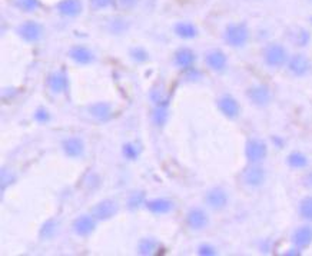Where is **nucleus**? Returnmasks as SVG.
Listing matches in <instances>:
<instances>
[{"label": "nucleus", "mask_w": 312, "mask_h": 256, "mask_svg": "<svg viewBox=\"0 0 312 256\" xmlns=\"http://www.w3.org/2000/svg\"><path fill=\"white\" fill-rule=\"evenodd\" d=\"M88 111L90 116H93L95 119L100 120V122H106L113 116L112 104L108 102H96V103L90 104Z\"/></svg>", "instance_id": "a211bd4d"}, {"label": "nucleus", "mask_w": 312, "mask_h": 256, "mask_svg": "<svg viewBox=\"0 0 312 256\" xmlns=\"http://www.w3.org/2000/svg\"><path fill=\"white\" fill-rule=\"evenodd\" d=\"M89 2H90V6H92V8L96 9V10H100V9H106L113 6L116 0H89Z\"/></svg>", "instance_id": "72a5a7b5"}, {"label": "nucleus", "mask_w": 312, "mask_h": 256, "mask_svg": "<svg viewBox=\"0 0 312 256\" xmlns=\"http://www.w3.org/2000/svg\"><path fill=\"white\" fill-rule=\"evenodd\" d=\"M244 184L248 185L251 188H259L262 186L266 179V172L262 166H259V163H251L248 168L244 170L242 173Z\"/></svg>", "instance_id": "39448f33"}, {"label": "nucleus", "mask_w": 312, "mask_h": 256, "mask_svg": "<svg viewBox=\"0 0 312 256\" xmlns=\"http://www.w3.org/2000/svg\"><path fill=\"white\" fill-rule=\"evenodd\" d=\"M34 120L39 122V123H48L49 120H50V113H49L46 109L39 107V109L34 112Z\"/></svg>", "instance_id": "f704fd0d"}, {"label": "nucleus", "mask_w": 312, "mask_h": 256, "mask_svg": "<svg viewBox=\"0 0 312 256\" xmlns=\"http://www.w3.org/2000/svg\"><path fill=\"white\" fill-rule=\"evenodd\" d=\"M130 57L137 63H144L146 60H149V53L144 48H133L130 50Z\"/></svg>", "instance_id": "2f4dec72"}, {"label": "nucleus", "mask_w": 312, "mask_h": 256, "mask_svg": "<svg viewBox=\"0 0 312 256\" xmlns=\"http://www.w3.org/2000/svg\"><path fill=\"white\" fill-rule=\"evenodd\" d=\"M111 32L112 33H116V34H119V33L125 32V29H128V23L123 20V19H113L112 22H111Z\"/></svg>", "instance_id": "473e14b6"}, {"label": "nucleus", "mask_w": 312, "mask_h": 256, "mask_svg": "<svg viewBox=\"0 0 312 256\" xmlns=\"http://www.w3.org/2000/svg\"><path fill=\"white\" fill-rule=\"evenodd\" d=\"M245 155L249 163H261L268 156V146L261 139H249L245 148Z\"/></svg>", "instance_id": "7ed1b4c3"}, {"label": "nucleus", "mask_w": 312, "mask_h": 256, "mask_svg": "<svg viewBox=\"0 0 312 256\" xmlns=\"http://www.w3.org/2000/svg\"><path fill=\"white\" fill-rule=\"evenodd\" d=\"M299 215L302 219L312 222V196H306L299 203Z\"/></svg>", "instance_id": "a878e982"}, {"label": "nucleus", "mask_w": 312, "mask_h": 256, "mask_svg": "<svg viewBox=\"0 0 312 256\" xmlns=\"http://www.w3.org/2000/svg\"><path fill=\"white\" fill-rule=\"evenodd\" d=\"M57 12L64 17H76L82 13V2L80 0H62L57 3Z\"/></svg>", "instance_id": "6ab92c4d"}, {"label": "nucleus", "mask_w": 312, "mask_h": 256, "mask_svg": "<svg viewBox=\"0 0 312 256\" xmlns=\"http://www.w3.org/2000/svg\"><path fill=\"white\" fill-rule=\"evenodd\" d=\"M198 252H199V255H202V256L216 255V249L214 248L212 245H209V243H203V245H200L199 249H198Z\"/></svg>", "instance_id": "c9c22d12"}, {"label": "nucleus", "mask_w": 312, "mask_h": 256, "mask_svg": "<svg viewBox=\"0 0 312 256\" xmlns=\"http://www.w3.org/2000/svg\"><path fill=\"white\" fill-rule=\"evenodd\" d=\"M176 66H179L181 69H191L193 67V64L196 62V55L192 49L189 48H181L178 49L175 52V56H174Z\"/></svg>", "instance_id": "2eb2a0df"}, {"label": "nucleus", "mask_w": 312, "mask_h": 256, "mask_svg": "<svg viewBox=\"0 0 312 256\" xmlns=\"http://www.w3.org/2000/svg\"><path fill=\"white\" fill-rule=\"evenodd\" d=\"M225 40L232 48H242L249 40L248 26L245 23L229 24L225 30Z\"/></svg>", "instance_id": "f257e3e1"}, {"label": "nucleus", "mask_w": 312, "mask_h": 256, "mask_svg": "<svg viewBox=\"0 0 312 256\" xmlns=\"http://www.w3.org/2000/svg\"><path fill=\"white\" fill-rule=\"evenodd\" d=\"M15 5L23 12H34L40 8L39 0H15Z\"/></svg>", "instance_id": "7c9ffc66"}, {"label": "nucleus", "mask_w": 312, "mask_h": 256, "mask_svg": "<svg viewBox=\"0 0 312 256\" xmlns=\"http://www.w3.org/2000/svg\"><path fill=\"white\" fill-rule=\"evenodd\" d=\"M69 56L75 63L78 64H90L95 62V53L86 46L76 45L69 50Z\"/></svg>", "instance_id": "ddd939ff"}, {"label": "nucleus", "mask_w": 312, "mask_h": 256, "mask_svg": "<svg viewBox=\"0 0 312 256\" xmlns=\"http://www.w3.org/2000/svg\"><path fill=\"white\" fill-rule=\"evenodd\" d=\"M116 2L119 3L120 8H123V9H130V8H133V6L136 5L137 0H116Z\"/></svg>", "instance_id": "4c0bfd02"}, {"label": "nucleus", "mask_w": 312, "mask_h": 256, "mask_svg": "<svg viewBox=\"0 0 312 256\" xmlns=\"http://www.w3.org/2000/svg\"><path fill=\"white\" fill-rule=\"evenodd\" d=\"M19 36L29 43H36L43 38V27L42 24L34 20H27L17 27Z\"/></svg>", "instance_id": "423d86ee"}, {"label": "nucleus", "mask_w": 312, "mask_h": 256, "mask_svg": "<svg viewBox=\"0 0 312 256\" xmlns=\"http://www.w3.org/2000/svg\"><path fill=\"white\" fill-rule=\"evenodd\" d=\"M292 243L299 249L308 248L312 243V226L305 225V226L298 228L292 235Z\"/></svg>", "instance_id": "f3484780"}, {"label": "nucleus", "mask_w": 312, "mask_h": 256, "mask_svg": "<svg viewBox=\"0 0 312 256\" xmlns=\"http://www.w3.org/2000/svg\"><path fill=\"white\" fill-rule=\"evenodd\" d=\"M156 249H158V242L153 238H144L137 245V250L141 255H152Z\"/></svg>", "instance_id": "5701e85b"}, {"label": "nucleus", "mask_w": 312, "mask_h": 256, "mask_svg": "<svg viewBox=\"0 0 312 256\" xmlns=\"http://www.w3.org/2000/svg\"><path fill=\"white\" fill-rule=\"evenodd\" d=\"M118 210H119V205L116 200L103 199L97 202L96 205L92 208L90 213L96 217L97 221H109L118 213Z\"/></svg>", "instance_id": "20e7f679"}, {"label": "nucleus", "mask_w": 312, "mask_h": 256, "mask_svg": "<svg viewBox=\"0 0 312 256\" xmlns=\"http://www.w3.org/2000/svg\"><path fill=\"white\" fill-rule=\"evenodd\" d=\"M288 70L296 78H304L308 73L311 72V62L309 59L301 55V53H296L294 56H291L288 59Z\"/></svg>", "instance_id": "0eeeda50"}, {"label": "nucleus", "mask_w": 312, "mask_h": 256, "mask_svg": "<svg viewBox=\"0 0 312 256\" xmlns=\"http://www.w3.org/2000/svg\"><path fill=\"white\" fill-rule=\"evenodd\" d=\"M205 62L208 64L209 67L215 72H224L226 69V64H228V57L225 55L222 50H211L209 53H206L205 56Z\"/></svg>", "instance_id": "4468645a"}, {"label": "nucleus", "mask_w": 312, "mask_h": 256, "mask_svg": "<svg viewBox=\"0 0 312 256\" xmlns=\"http://www.w3.org/2000/svg\"><path fill=\"white\" fill-rule=\"evenodd\" d=\"M247 95H248L249 100L255 106L262 107V106H266L271 102V90L265 85H256V86L249 88Z\"/></svg>", "instance_id": "f8f14e48"}, {"label": "nucleus", "mask_w": 312, "mask_h": 256, "mask_svg": "<svg viewBox=\"0 0 312 256\" xmlns=\"http://www.w3.org/2000/svg\"><path fill=\"white\" fill-rule=\"evenodd\" d=\"M288 52L282 45L271 43L264 50L265 63L271 67H282L284 64L288 63Z\"/></svg>", "instance_id": "f03ea898"}, {"label": "nucleus", "mask_w": 312, "mask_h": 256, "mask_svg": "<svg viewBox=\"0 0 312 256\" xmlns=\"http://www.w3.org/2000/svg\"><path fill=\"white\" fill-rule=\"evenodd\" d=\"M287 163H288L291 168L294 169H302L308 165V159L304 153L301 152H292L287 158Z\"/></svg>", "instance_id": "b1692460"}, {"label": "nucleus", "mask_w": 312, "mask_h": 256, "mask_svg": "<svg viewBox=\"0 0 312 256\" xmlns=\"http://www.w3.org/2000/svg\"><path fill=\"white\" fill-rule=\"evenodd\" d=\"M228 193L222 188H214L205 195V203L214 210H221L228 205Z\"/></svg>", "instance_id": "9d476101"}, {"label": "nucleus", "mask_w": 312, "mask_h": 256, "mask_svg": "<svg viewBox=\"0 0 312 256\" xmlns=\"http://www.w3.org/2000/svg\"><path fill=\"white\" fill-rule=\"evenodd\" d=\"M218 107L221 113L228 119H236L240 113V106L235 97L225 95V96L218 99Z\"/></svg>", "instance_id": "9b49d317"}, {"label": "nucleus", "mask_w": 312, "mask_h": 256, "mask_svg": "<svg viewBox=\"0 0 312 256\" xmlns=\"http://www.w3.org/2000/svg\"><path fill=\"white\" fill-rule=\"evenodd\" d=\"M209 224L208 213L202 208H192L186 215V225L193 231H202Z\"/></svg>", "instance_id": "1a4fd4ad"}, {"label": "nucleus", "mask_w": 312, "mask_h": 256, "mask_svg": "<svg viewBox=\"0 0 312 256\" xmlns=\"http://www.w3.org/2000/svg\"><path fill=\"white\" fill-rule=\"evenodd\" d=\"M62 148H63L64 155L69 156V158H73V159L83 156V153H85V143L79 137H67V139H64L63 143H62Z\"/></svg>", "instance_id": "dca6fc26"}, {"label": "nucleus", "mask_w": 312, "mask_h": 256, "mask_svg": "<svg viewBox=\"0 0 312 256\" xmlns=\"http://www.w3.org/2000/svg\"><path fill=\"white\" fill-rule=\"evenodd\" d=\"M144 203H146L145 202V193L144 192H133L130 193V196H129L128 199V208L132 209V210H135V209H139Z\"/></svg>", "instance_id": "c85d7f7f"}, {"label": "nucleus", "mask_w": 312, "mask_h": 256, "mask_svg": "<svg viewBox=\"0 0 312 256\" xmlns=\"http://www.w3.org/2000/svg\"><path fill=\"white\" fill-rule=\"evenodd\" d=\"M175 33L181 39H193L198 34V29L192 23L188 22H179L175 24Z\"/></svg>", "instance_id": "4be33fe9"}, {"label": "nucleus", "mask_w": 312, "mask_h": 256, "mask_svg": "<svg viewBox=\"0 0 312 256\" xmlns=\"http://www.w3.org/2000/svg\"><path fill=\"white\" fill-rule=\"evenodd\" d=\"M97 219L92 213L90 215H80L73 222V231L79 236H88L96 229Z\"/></svg>", "instance_id": "6e6552de"}, {"label": "nucleus", "mask_w": 312, "mask_h": 256, "mask_svg": "<svg viewBox=\"0 0 312 256\" xmlns=\"http://www.w3.org/2000/svg\"><path fill=\"white\" fill-rule=\"evenodd\" d=\"M122 152H123V156H125L126 159L136 160L137 158H139V155H141V149H139V146H137V144L129 142V143L123 144Z\"/></svg>", "instance_id": "cd10ccee"}, {"label": "nucleus", "mask_w": 312, "mask_h": 256, "mask_svg": "<svg viewBox=\"0 0 312 256\" xmlns=\"http://www.w3.org/2000/svg\"><path fill=\"white\" fill-rule=\"evenodd\" d=\"M151 99L156 106H169V102H170V96L166 95L163 90H158V89H153L152 93H151Z\"/></svg>", "instance_id": "bb28decb"}, {"label": "nucleus", "mask_w": 312, "mask_h": 256, "mask_svg": "<svg viewBox=\"0 0 312 256\" xmlns=\"http://www.w3.org/2000/svg\"><path fill=\"white\" fill-rule=\"evenodd\" d=\"M57 231V224L55 222V221H48L46 224L42 226V231H40V236L43 238V239H50V238H53L55 236V233H56Z\"/></svg>", "instance_id": "c756f323"}, {"label": "nucleus", "mask_w": 312, "mask_h": 256, "mask_svg": "<svg viewBox=\"0 0 312 256\" xmlns=\"http://www.w3.org/2000/svg\"><path fill=\"white\" fill-rule=\"evenodd\" d=\"M49 88L55 93H62L67 89V78L63 72H55L49 76L48 80Z\"/></svg>", "instance_id": "412c9836"}, {"label": "nucleus", "mask_w": 312, "mask_h": 256, "mask_svg": "<svg viewBox=\"0 0 312 256\" xmlns=\"http://www.w3.org/2000/svg\"><path fill=\"white\" fill-rule=\"evenodd\" d=\"M169 113H168V106H156L153 109L152 119L155 122V125L158 126H163L166 122H168Z\"/></svg>", "instance_id": "393cba45"}, {"label": "nucleus", "mask_w": 312, "mask_h": 256, "mask_svg": "<svg viewBox=\"0 0 312 256\" xmlns=\"http://www.w3.org/2000/svg\"><path fill=\"white\" fill-rule=\"evenodd\" d=\"M308 40H309V34L306 33V30L301 29V30L298 32V34H296V45H298V46H305V45L308 43Z\"/></svg>", "instance_id": "e433bc0d"}, {"label": "nucleus", "mask_w": 312, "mask_h": 256, "mask_svg": "<svg viewBox=\"0 0 312 256\" xmlns=\"http://www.w3.org/2000/svg\"><path fill=\"white\" fill-rule=\"evenodd\" d=\"M145 205H146L148 210H151L152 213H156V215L169 213L174 209V202L169 199H165V198H156V199L148 200Z\"/></svg>", "instance_id": "aec40b11"}]
</instances>
